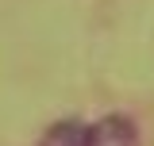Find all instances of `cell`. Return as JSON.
Wrapping results in <instances>:
<instances>
[{"label":"cell","mask_w":154,"mask_h":146,"mask_svg":"<svg viewBox=\"0 0 154 146\" xmlns=\"http://www.w3.org/2000/svg\"><path fill=\"white\" fill-rule=\"evenodd\" d=\"M89 146H139V135H135V123L123 119V115H108L93 123V138Z\"/></svg>","instance_id":"1"},{"label":"cell","mask_w":154,"mask_h":146,"mask_svg":"<svg viewBox=\"0 0 154 146\" xmlns=\"http://www.w3.org/2000/svg\"><path fill=\"white\" fill-rule=\"evenodd\" d=\"M89 138H93V127H85L77 119H66V123H54L46 131L38 146H89Z\"/></svg>","instance_id":"2"}]
</instances>
